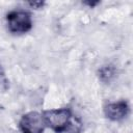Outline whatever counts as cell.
Segmentation results:
<instances>
[{
	"label": "cell",
	"mask_w": 133,
	"mask_h": 133,
	"mask_svg": "<svg viewBox=\"0 0 133 133\" xmlns=\"http://www.w3.org/2000/svg\"><path fill=\"white\" fill-rule=\"evenodd\" d=\"M28 4L32 8H42L45 5V2H42V1H38V2H29Z\"/></svg>",
	"instance_id": "7"
},
{
	"label": "cell",
	"mask_w": 133,
	"mask_h": 133,
	"mask_svg": "<svg viewBox=\"0 0 133 133\" xmlns=\"http://www.w3.org/2000/svg\"><path fill=\"white\" fill-rule=\"evenodd\" d=\"M42 114L46 127L55 133H80L83 129L81 121L74 115L70 107L47 109Z\"/></svg>",
	"instance_id": "1"
},
{
	"label": "cell",
	"mask_w": 133,
	"mask_h": 133,
	"mask_svg": "<svg viewBox=\"0 0 133 133\" xmlns=\"http://www.w3.org/2000/svg\"><path fill=\"white\" fill-rule=\"evenodd\" d=\"M46 128L42 112H26L19 121V129L21 133H44Z\"/></svg>",
	"instance_id": "3"
},
{
	"label": "cell",
	"mask_w": 133,
	"mask_h": 133,
	"mask_svg": "<svg viewBox=\"0 0 133 133\" xmlns=\"http://www.w3.org/2000/svg\"><path fill=\"white\" fill-rule=\"evenodd\" d=\"M6 27L12 34H25L33 26L32 16L25 9H14L6 15Z\"/></svg>",
	"instance_id": "2"
},
{
	"label": "cell",
	"mask_w": 133,
	"mask_h": 133,
	"mask_svg": "<svg viewBox=\"0 0 133 133\" xmlns=\"http://www.w3.org/2000/svg\"><path fill=\"white\" fill-rule=\"evenodd\" d=\"M115 74H116L115 68L110 64L103 65L102 68H100V70L98 72V76H99L100 80L103 82H106V83L110 82L115 77Z\"/></svg>",
	"instance_id": "5"
},
{
	"label": "cell",
	"mask_w": 133,
	"mask_h": 133,
	"mask_svg": "<svg viewBox=\"0 0 133 133\" xmlns=\"http://www.w3.org/2000/svg\"><path fill=\"white\" fill-rule=\"evenodd\" d=\"M130 105L126 100L108 102L104 105L103 112L106 118L111 122H122L130 114Z\"/></svg>",
	"instance_id": "4"
},
{
	"label": "cell",
	"mask_w": 133,
	"mask_h": 133,
	"mask_svg": "<svg viewBox=\"0 0 133 133\" xmlns=\"http://www.w3.org/2000/svg\"><path fill=\"white\" fill-rule=\"evenodd\" d=\"M4 86V88L7 87V80H6V77L3 73V71L0 69V87Z\"/></svg>",
	"instance_id": "6"
},
{
	"label": "cell",
	"mask_w": 133,
	"mask_h": 133,
	"mask_svg": "<svg viewBox=\"0 0 133 133\" xmlns=\"http://www.w3.org/2000/svg\"><path fill=\"white\" fill-rule=\"evenodd\" d=\"M100 2L99 1H96V2H84V4H87L88 6H90V7H94V6H96V5H98Z\"/></svg>",
	"instance_id": "8"
}]
</instances>
